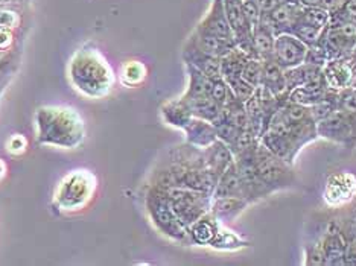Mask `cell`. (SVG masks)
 Masks as SVG:
<instances>
[{"mask_svg":"<svg viewBox=\"0 0 356 266\" xmlns=\"http://www.w3.org/2000/svg\"><path fill=\"white\" fill-rule=\"evenodd\" d=\"M37 139L40 144L75 148L84 139V122L75 110L43 107L35 115Z\"/></svg>","mask_w":356,"mask_h":266,"instance_id":"6da1fadb","label":"cell"},{"mask_svg":"<svg viewBox=\"0 0 356 266\" xmlns=\"http://www.w3.org/2000/svg\"><path fill=\"white\" fill-rule=\"evenodd\" d=\"M70 83L87 98H102L115 85L110 64L96 49H78L69 63Z\"/></svg>","mask_w":356,"mask_h":266,"instance_id":"7a4b0ae2","label":"cell"},{"mask_svg":"<svg viewBox=\"0 0 356 266\" xmlns=\"http://www.w3.org/2000/svg\"><path fill=\"white\" fill-rule=\"evenodd\" d=\"M145 204H147V212L151 222L161 235L175 242H180V244H191L189 230L174 213L165 189L151 186Z\"/></svg>","mask_w":356,"mask_h":266,"instance_id":"3957f363","label":"cell"},{"mask_svg":"<svg viewBox=\"0 0 356 266\" xmlns=\"http://www.w3.org/2000/svg\"><path fill=\"white\" fill-rule=\"evenodd\" d=\"M96 189V178L88 171H74L67 174L56 189L54 206L63 212H76L81 210Z\"/></svg>","mask_w":356,"mask_h":266,"instance_id":"277c9868","label":"cell"},{"mask_svg":"<svg viewBox=\"0 0 356 266\" xmlns=\"http://www.w3.org/2000/svg\"><path fill=\"white\" fill-rule=\"evenodd\" d=\"M254 161L259 176H261L262 183L271 190V193L293 188L296 184L293 165H289L285 160L274 156L261 142L256 147Z\"/></svg>","mask_w":356,"mask_h":266,"instance_id":"5b68a950","label":"cell"},{"mask_svg":"<svg viewBox=\"0 0 356 266\" xmlns=\"http://www.w3.org/2000/svg\"><path fill=\"white\" fill-rule=\"evenodd\" d=\"M165 192L174 213L188 228L210 210L212 195H207L204 192L188 188H169Z\"/></svg>","mask_w":356,"mask_h":266,"instance_id":"8992f818","label":"cell"},{"mask_svg":"<svg viewBox=\"0 0 356 266\" xmlns=\"http://www.w3.org/2000/svg\"><path fill=\"white\" fill-rule=\"evenodd\" d=\"M318 137L339 147L353 148L356 144V125L341 110L332 113L326 119L317 122Z\"/></svg>","mask_w":356,"mask_h":266,"instance_id":"52a82bcc","label":"cell"},{"mask_svg":"<svg viewBox=\"0 0 356 266\" xmlns=\"http://www.w3.org/2000/svg\"><path fill=\"white\" fill-rule=\"evenodd\" d=\"M254 152H256V148L234 157V165H236L238 174L242 180V184H244L245 198L250 204L257 203L259 199H264L271 195V190L265 186L261 180V176L257 174Z\"/></svg>","mask_w":356,"mask_h":266,"instance_id":"ba28073f","label":"cell"},{"mask_svg":"<svg viewBox=\"0 0 356 266\" xmlns=\"http://www.w3.org/2000/svg\"><path fill=\"white\" fill-rule=\"evenodd\" d=\"M307 55V46L298 40L291 32H282L276 35L274 40V49H273V60L276 61L279 66L286 70L291 67L300 66L305 63Z\"/></svg>","mask_w":356,"mask_h":266,"instance_id":"9c48e42d","label":"cell"},{"mask_svg":"<svg viewBox=\"0 0 356 266\" xmlns=\"http://www.w3.org/2000/svg\"><path fill=\"white\" fill-rule=\"evenodd\" d=\"M197 28L200 31L207 32L210 35H215L218 38L224 40V42L234 43V35L230 28V23L227 20V15H225L222 0H212L209 11L206 13L204 17L201 19Z\"/></svg>","mask_w":356,"mask_h":266,"instance_id":"30bf717a","label":"cell"},{"mask_svg":"<svg viewBox=\"0 0 356 266\" xmlns=\"http://www.w3.org/2000/svg\"><path fill=\"white\" fill-rule=\"evenodd\" d=\"M323 69V76L329 88L334 90H343L346 87L353 85L355 79V66L350 58H334L325 63Z\"/></svg>","mask_w":356,"mask_h":266,"instance_id":"8fae6325","label":"cell"},{"mask_svg":"<svg viewBox=\"0 0 356 266\" xmlns=\"http://www.w3.org/2000/svg\"><path fill=\"white\" fill-rule=\"evenodd\" d=\"M183 60L184 63L192 64L193 67L203 72L210 79L221 78V63L218 56L209 55L193 44L189 40H186L183 47Z\"/></svg>","mask_w":356,"mask_h":266,"instance_id":"7c38bea8","label":"cell"},{"mask_svg":"<svg viewBox=\"0 0 356 266\" xmlns=\"http://www.w3.org/2000/svg\"><path fill=\"white\" fill-rule=\"evenodd\" d=\"M300 5H291L280 2L274 10L262 15V22L271 28L274 34H282V32H289L296 23L298 13H300Z\"/></svg>","mask_w":356,"mask_h":266,"instance_id":"4fadbf2b","label":"cell"},{"mask_svg":"<svg viewBox=\"0 0 356 266\" xmlns=\"http://www.w3.org/2000/svg\"><path fill=\"white\" fill-rule=\"evenodd\" d=\"M285 81H286L288 93L297 87L326 84L325 76H323V69L320 66H314V64H309V63H303L300 66L286 69Z\"/></svg>","mask_w":356,"mask_h":266,"instance_id":"5bb4252c","label":"cell"},{"mask_svg":"<svg viewBox=\"0 0 356 266\" xmlns=\"http://www.w3.org/2000/svg\"><path fill=\"white\" fill-rule=\"evenodd\" d=\"M220 228L221 224L218 222L216 217L209 210L188 228L191 244L200 247H212L218 233H220Z\"/></svg>","mask_w":356,"mask_h":266,"instance_id":"9a60e30c","label":"cell"},{"mask_svg":"<svg viewBox=\"0 0 356 266\" xmlns=\"http://www.w3.org/2000/svg\"><path fill=\"white\" fill-rule=\"evenodd\" d=\"M261 85L265 87V88H268V90L274 96H276V98L280 102V107L285 102H288L285 70H283L273 58L264 61V72H262ZM261 85H259V87H261Z\"/></svg>","mask_w":356,"mask_h":266,"instance_id":"2e32d148","label":"cell"},{"mask_svg":"<svg viewBox=\"0 0 356 266\" xmlns=\"http://www.w3.org/2000/svg\"><path fill=\"white\" fill-rule=\"evenodd\" d=\"M250 203L244 198L238 197H224V198H212L210 204V213H212L221 225L233 222L236 217L245 212Z\"/></svg>","mask_w":356,"mask_h":266,"instance_id":"e0dca14e","label":"cell"},{"mask_svg":"<svg viewBox=\"0 0 356 266\" xmlns=\"http://www.w3.org/2000/svg\"><path fill=\"white\" fill-rule=\"evenodd\" d=\"M183 131L186 135V143L201 149L207 148L218 139L215 125L200 117H192L191 122L183 128Z\"/></svg>","mask_w":356,"mask_h":266,"instance_id":"ac0fdd59","label":"cell"},{"mask_svg":"<svg viewBox=\"0 0 356 266\" xmlns=\"http://www.w3.org/2000/svg\"><path fill=\"white\" fill-rule=\"evenodd\" d=\"M259 142H261L270 152H273L274 156H277L282 160H285L289 165H294L296 157L298 152H300L296 148L293 140L289 139V135L283 134V133L266 131V133H264L261 139H259Z\"/></svg>","mask_w":356,"mask_h":266,"instance_id":"d6986e66","label":"cell"},{"mask_svg":"<svg viewBox=\"0 0 356 266\" xmlns=\"http://www.w3.org/2000/svg\"><path fill=\"white\" fill-rule=\"evenodd\" d=\"M203 151H204L206 167L210 172H213L218 176H220L234 161V156L230 147L220 139H216L212 144H209V147L204 148Z\"/></svg>","mask_w":356,"mask_h":266,"instance_id":"ffe728a7","label":"cell"},{"mask_svg":"<svg viewBox=\"0 0 356 266\" xmlns=\"http://www.w3.org/2000/svg\"><path fill=\"white\" fill-rule=\"evenodd\" d=\"M224 197H238V198L247 199L244 184H242V180L238 174L234 161L220 175L212 195V198H224Z\"/></svg>","mask_w":356,"mask_h":266,"instance_id":"44dd1931","label":"cell"},{"mask_svg":"<svg viewBox=\"0 0 356 266\" xmlns=\"http://www.w3.org/2000/svg\"><path fill=\"white\" fill-rule=\"evenodd\" d=\"M320 245L325 253L326 265H339L344 263V257L347 251V240L341 230L327 231L325 238L321 239Z\"/></svg>","mask_w":356,"mask_h":266,"instance_id":"7402d4cb","label":"cell"},{"mask_svg":"<svg viewBox=\"0 0 356 266\" xmlns=\"http://www.w3.org/2000/svg\"><path fill=\"white\" fill-rule=\"evenodd\" d=\"M160 115L166 125L178 128V130H183L193 117L191 108L188 107V103L183 101V98L166 101L160 108Z\"/></svg>","mask_w":356,"mask_h":266,"instance_id":"603a6c76","label":"cell"},{"mask_svg":"<svg viewBox=\"0 0 356 266\" xmlns=\"http://www.w3.org/2000/svg\"><path fill=\"white\" fill-rule=\"evenodd\" d=\"M188 40L195 44L198 49H201L209 55L218 56V58H221V56H224L225 53L230 52L233 47L236 46L234 43L224 42V40H221V38H218L215 35H210L204 31H200L198 28L193 29V32Z\"/></svg>","mask_w":356,"mask_h":266,"instance_id":"cb8c5ba5","label":"cell"},{"mask_svg":"<svg viewBox=\"0 0 356 266\" xmlns=\"http://www.w3.org/2000/svg\"><path fill=\"white\" fill-rule=\"evenodd\" d=\"M186 72H188V88L183 94L184 99H193V98H204V96H210V90H212V79L203 72L193 67L192 64L184 63Z\"/></svg>","mask_w":356,"mask_h":266,"instance_id":"d4e9b609","label":"cell"},{"mask_svg":"<svg viewBox=\"0 0 356 266\" xmlns=\"http://www.w3.org/2000/svg\"><path fill=\"white\" fill-rule=\"evenodd\" d=\"M253 46L259 58L262 61L273 58V49H274V40H276V34L271 31V28L264 23L262 20L257 23L252 32Z\"/></svg>","mask_w":356,"mask_h":266,"instance_id":"484cf974","label":"cell"},{"mask_svg":"<svg viewBox=\"0 0 356 266\" xmlns=\"http://www.w3.org/2000/svg\"><path fill=\"white\" fill-rule=\"evenodd\" d=\"M183 98V96H181ZM183 101L188 103L191 108V113L193 117H200L209 120V122H215V120L220 119L222 107L218 106V103L210 98V96H204V98H193V99H184Z\"/></svg>","mask_w":356,"mask_h":266,"instance_id":"4316f807","label":"cell"},{"mask_svg":"<svg viewBox=\"0 0 356 266\" xmlns=\"http://www.w3.org/2000/svg\"><path fill=\"white\" fill-rule=\"evenodd\" d=\"M248 58H250V56L244 51H241L238 46H234L230 52H227L220 58L221 76L224 79L241 76L242 70H244V66H245V63L248 61Z\"/></svg>","mask_w":356,"mask_h":266,"instance_id":"83f0119b","label":"cell"},{"mask_svg":"<svg viewBox=\"0 0 356 266\" xmlns=\"http://www.w3.org/2000/svg\"><path fill=\"white\" fill-rule=\"evenodd\" d=\"M326 90H327L326 84L297 87L288 93V101L294 103H300V106H305V107H311L323 98V94H325Z\"/></svg>","mask_w":356,"mask_h":266,"instance_id":"f1b7e54d","label":"cell"},{"mask_svg":"<svg viewBox=\"0 0 356 266\" xmlns=\"http://www.w3.org/2000/svg\"><path fill=\"white\" fill-rule=\"evenodd\" d=\"M338 103H339V90H334V88H329L323 94V98L314 103V106L309 107L311 115L314 117L315 122H320V120L326 119L330 116L332 113L338 110Z\"/></svg>","mask_w":356,"mask_h":266,"instance_id":"f546056e","label":"cell"},{"mask_svg":"<svg viewBox=\"0 0 356 266\" xmlns=\"http://www.w3.org/2000/svg\"><path fill=\"white\" fill-rule=\"evenodd\" d=\"M147 78V67L140 61H127L120 69V83L125 87H136Z\"/></svg>","mask_w":356,"mask_h":266,"instance_id":"4dcf8cb0","label":"cell"},{"mask_svg":"<svg viewBox=\"0 0 356 266\" xmlns=\"http://www.w3.org/2000/svg\"><path fill=\"white\" fill-rule=\"evenodd\" d=\"M296 22L306 23V25L318 28V29H325L329 23V11L321 6H315V8L302 6V10L298 13V17Z\"/></svg>","mask_w":356,"mask_h":266,"instance_id":"1f68e13d","label":"cell"},{"mask_svg":"<svg viewBox=\"0 0 356 266\" xmlns=\"http://www.w3.org/2000/svg\"><path fill=\"white\" fill-rule=\"evenodd\" d=\"M289 32H291V34H293V35H296L298 40H302V42H303L307 47H309V46H314V44L318 43V40H320V35H321L323 29L309 26V25H306V23L296 22Z\"/></svg>","mask_w":356,"mask_h":266,"instance_id":"d6a6232c","label":"cell"},{"mask_svg":"<svg viewBox=\"0 0 356 266\" xmlns=\"http://www.w3.org/2000/svg\"><path fill=\"white\" fill-rule=\"evenodd\" d=\"M338 110H341L344 115L349 116L352 122L356 125V87L350 85L339 90Z\"/></svg>","mask_w":356,"mask_h":266,"instance_id":"836d02e7","label":"cell"},{"mask_svg":"<svg viewBox=\"0 0 356 266\" xmlns=\"http://www.w3.org/2000/svg\"><path fill=\"white\" fill-rule=\"evenodd\" d=\"M225 81H227L232 93L242 102H247L256 93L257 87L247 83V81L242 76H234V78H229Z\"/></svg>","mask_w":356,"mask_h":266,"instance_id":"e575fe53","label":"cell"},{"mask_svg":"<svg viewBox=\"0 0 356 266\" xmlns=\"http://www.w3.org/2000/svg\"><path fill=\"white\" fill-rule=\"evenodd\" d=\"M262 72H264V61L261 58H248L241 76L244 78L247 83H250L254 87H259L262 83Z\"/></svg>","mask_w":356,"mask_h":266,"instance_id":"d590c367","label":"cell"},{"mask_svg":"<svg viewBox=\"0 0 356 266\" xmlns=\"http://www.w3.org/2000/svg\"><path fill=\"white\" fill-rule=\"evenodd\" d=\"M247 244L244 240H242L236 233L233 231H224L220 228V233H218L216 239L213 240L212 247L218 248V249H238L245 247Z\"/></svg>","mask_w":356,"mask_h":266,"instance_id":"8d00e7d4","label":"cell"},{"mask_svg":"<svg viewBox=\"0 0 356 266\" xmlns=\"http://www.w3.org/2000/svg\"><path fill=\"white\" fill-rule=\"evenodd\" d=\"M215 130H216V135L218 139L222 140L224 143H227L229 147H232V143L236 140V137L239 134V128L234 126L233 124H230L229 120H225L222 117H220L213 122Z\"/></svg>","mask_w":356,"mask_h":266,"instance_id":"74e56055","label":"cell"},{"mask_svg":"<svg viewBox=\"0 0 356 266\" xmlns=\"http://www.w3.org/2000/svg\"><path fill=\"white\" fill-rule=\"evenodd\" d=\"M230 94V87L222 76L212 79V90H210V98H212L218 106L224 107V103L227 102Z\"/></svg>","mask_w":356,"mask_h":266,"instance_id":"f35d334b","label":"cell"},{"mask_svg":"<svg viewBox=\"0 0 356 266\" xmlns=\"http://www.w3.org/2000/svg\"><path fill=\"white\" fill-rule=\"evenodd\" d=\"M306 265H312V266H320V265H326L325 259V253H323V248L320 244H312L306 247Z\"/></svg>","mask_w":356,"mask_h":266,"instance_id":"ab89813d","label":"cell"},{"mask_svg":"<svg viewBox=\"0 0 356 266\" xmlns=\"http://www.w3.org/2000/svg\"><path fill=\"white\" fill-rule=\"evenodd\" d=\"M19 15L11 11H0V26L5 28H15L19 25Z\"/></svg>","mask_w":356,"mask_h":266,"instance_id":"60d3db41","label":"cell"},{"mask_svg":"<svg viewBox=\"0 0 356 266\" xmlns=\"http://www.w3.org/2000/svg\"><path fill=\"white\" fill-rule=\"evenodd\" d=\"M26 149V140L23 139L22 135H14L13 139L8 143V151L13 152V154H22Z\"/></svg>","mask_w":356,"mask_h":266,"instance_id":"b9f144b4","label":"cell"},{"mask_svg":"<svg viewBox=\"0 0 356 266\" xmlns=\"http://www.w3.org/2000/svg\"><path fill=\"white\" fill-rule=\"evenodd\" d=\"M11 43H13L11 29L5 28V26H0V51H3V49H6V47H10Z\"/></svg>","mask_w":356,"mask_h":266,"instance_id":"7bdbcfd3","label":"cell"},{"mask_svg":"<svg viewBox=\"0 0 356 266\" xmlns=\"http://www.w3.org/2000/svg\"><path fill=\"white\" fill-rule=\"evenodd\" d=\"M343 13L347 15V19L356 22V0H344L343 5L339 6Z\"/></svg>","mask_w":356,"mask_h":266,"instance_id":"ee69618b","label":"cell"},{"mask_svg":"<svg viewBox=\"0 0 356 266\" xmlns=\"http://www.w3.org/2000/svg\"><path fill=\"white\" fill-rule=\"evenodd\" d=\"M344 0H321V8H325L329 13L337 10L338 6L343 5Z\"/></svg>","mask_w":356,"mask_h":266,"instance_id":"f6af8a7d","label":"cell"},{"mask_svg":"<svg viewBox=\"0 0 356 266\" xmlns=\"http://www.w3.org/2000/svg\"><path fill=\"white\" fill-rule=\"evenodd\" d=\"M300 5L305 6V8L321 6V0H300Z\"/></svg>","mask_w":356,"mask_h":266,"instance_id":"bcb514c9","label":"cell"},{"mask_svg":"<svg viewBox=\"0 0 356 266\" xmlns=\"http://www.w3.org/2000/svg\"><path fill=\"white\" fill-rule=\"evenodd\" d=\"M280 2L291 3V5H300V0H280ZM302 6V5H300Z\"/></svg>","mask_w":356,"mask_h":266,"instance_id":"7dc6e473","label":"cell"}]
</instances>
